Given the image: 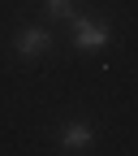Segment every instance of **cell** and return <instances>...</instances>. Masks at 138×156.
<instances>
[{
  "instance_id": "1",
  "label": "cell",
  "mask_w": 138,
  "mask_h": 156,
  "mask_svg": "<svg viewBox=\"0 0 138 156\" xmlns=\"http://www.w3.org/2000/svg\"><path fill=\"white\" fill-rule=\"evenodd\" d=\"M73 44H78V48H86V52H95V48H104V44H108V30L78 17V22H73Z\"/></svg>"
},
{
  "instance_id": "4",
  "label": "cell",
  "mask_w": 138,
  "mask_h": 156,
  "mask_svg": "<svg viewBox=\"0 0 138 156\" xmlns=\"http://www.w3.org/2000/svg\"><path fill=\"white\" fill-rule=\"evenodd\" d=\"M48 13L52 17H69L73 13V0H48Z\"/></svg>"
},
{
  "instance_id": "3",
  "label": "cell",
  "mask_w": 138,
  "mask_h": 156,
  "mask_svg": "<svg viewBox=\"0 0 138 156\" xmlns=\"http://www.w3.org/2000/svg\"><path fill=\"white\" fill-rule=\"evenodd\" d=\"M86 143H91V130H86V126H69V130H65V147H69V152H82Z\"/></svg>"
},
{
  "instance_id": "2",
  "label": "cell",
  "mask_w": 138,
  "mask_h": 156,
  "mask_svg": "<svg viewBox=\"0 0 138 156\" xmlns=\"http://www.w3.org/2000/svg\"><path fill=\"white\" fill-rule=\"evenodd\" d=\"M48 48H52L48 30H22V35H17V52H22V56H43Z\"/></svg>"
}]
</instances>
